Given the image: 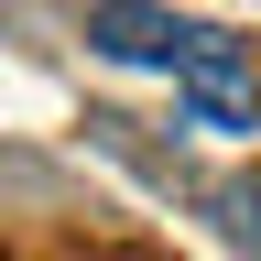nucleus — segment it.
Listing matches in <instances>:
<instances>
[{"label": "nucleus", "mask_w": 261, "mask_h": 261, "mask_svg": "<svg viewBox=\"0 0 261 261\" xmlns=\"http://www.w3.org/2000/svg\"><path fill=\"white\" fill-rule=\"evenodd\" d=\"M87 44L109 55V65H163V76L185 87V120L196 130H261V65L240 33H218V22H185V11H163V0H87Z\"/></svg>", "instance_id": "f257e3e1"}, {"label": "nucleus", "mask_w": 261, "mask_h": 261, "mask_svg": "<svg viewBox=\"0 0 261 261\" xmlns=\"http://www.w3.org/2000/svg\"><path fill=\"white\" fill-rule=\"evenodd\" d=\"M218 207H228V228H240V240L261 250V174H240V185H228V196H218Z\"/></svg>", "instance_id": "f03ea898"}]
</instances>
